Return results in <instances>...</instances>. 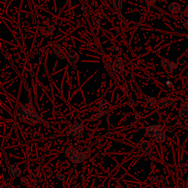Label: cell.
I'll return each mask as SVG.
<instances>
[{"instance_id":"d6986e66","label":"cell","mask_w":188,"mask_h":188,"mask_svg":"<svg viewBox=\"0 0 188 188\" xmlns=\"http://www.w3.org/2000/svg\"><path fill=\"white\" fill-rule=\"evenodd\" d=\"M104 112H102L101 111L99 110V111L96 112V113H95L91 116V118H90V121H97V120H99L100 118H101V117L104 116Z\"/></svg>"},{"instance_id":"cb8c5ba5","label":"cell","mask_w":188,"mask_h":188,"mask_svg":"<svg viewBox=\"0 0 188 188\" xmlns=\"http://www.w3.org/2000/svg\"><path fill=\"white\" fill-rule=\"evenodd\" d=\"M0 188H10V185L8 182H3L2 183Z\"/></svg>"},{"instance_id":"7c38bea8","label":"cell","mask_w":188,"mask_h":188,"mask_svg":"<svg viewBox=\"0 0 188 188\" xmlns=\"http://www.w3.org/2000/svg\"><path fill=\"white\" fill-rule=\"evenodd\" d=\"M98 108H99V110H100V111L105 113V112H108L110 110L111 105H110V104L105 99H103L99 102V105H98Z\"/></svg>"},{"instance_id":"4fadbf2b","label":"cell","mask_w":188,"mask_h":188,"mask_svg":"<svg viewBox=\"0 0 188 188\" xmlns=\"http://www.w3.org/2000/svg\"><path fill=\"white\" fill-rule=\"evenodd\" d=\"M162 67L163 68V69L168 73V77H170L171 75L172 74V72H173V68L172 67H171V62L168 59H166V58H162Z\"/></svg>"},{"instance_id":"9c48e42d","label":"cell","mask_w":188,"mask_h":188,"mask_svg":"<svg viewBox=\"0 0 188 188\" xmlns=\"http://www.w3.org/2000/svg\"><path fill=\"white\" fill-rule=\"evenodd\" d=\"M179 116L181 120H187L188 119V101H184L181 103V106L179 110Z\"/></svg>"},{"instance_id":"ba28073f","label":"cell","mask_w":188,"mask_h":188,"mask_svg":"<svg viewBox=\"0 0 188 188\" xmlns=\"http://www.w3.org/2000/svg\"><path fill=\"white\" fill-rule=\"evenodd\" d=\"M112 70L115 73L119 75H121L124 72V62L123 59L121 57L116 58L114 60L113 64H112Z\"/></svg>"},{"instance_id":"e0dca14e","label":"cell","mask_w":188,"mask_h":188,"mask_svg":"<svg viewBox=\"0 0 188 188\" xmlns=\"http://www.w3.org/2000/svg\"><path fill=\"white\" fill-rule=\"evenodd\" d=\"M41 177V173L38 170H34L31 173L30 178L32 181H38Z\"/></svg>"},{"instance_id":"7402d4cb","label":"cell","mask_w":188,"mask_h":188,"mask_svg":"<svg viewBox=\"0 0 188 188\" xmlns=\"http://www.w3.org/2000/svg\"><path fill=\"white\" fill-rule=\"evenodd\" d=\"M181 22L182 23L184 26L185 27L186 29H187L188 30V19H186L185 18H181Z\"/></svg>"},{"instance_id":"277c9868","label":"cell","mask_w":188,"mask_h":188,"mask_svg":"<svg viewBox=\"0 0 188 188\" xmlns=\"http://www.w3.org/2000/svg\"><path fill=\"white\" fill-rule=\"evenodd\" d=\"M40 30L41 34L46 37L51 36L54 34L55 30V26L54 23L50 20H46L43 22L42 24L40 26Z\"/></svg>"},{"instance_id":"8992f818","label":"cell","mask_w":188,"mask_h":188,"mask_svg":"<svg viewBox=\"0 0 188 188\" xmlns=\"http://www.w3.org/2000/svg\"><path fill=\"white\" fill-rule=\"evenodd\" d=\"M51 43V46L52 49H53L54 52H55V55H57L58 57L60 58V59H66V58H68L69 52H68L67 49L63 46H62L61 44H58V43Z\"/></svg>"},{"instance_id":"ffe728a7","label":"cell","mask_w":188,"mask_h":188,"mask_svg":"<svg viewBox=\"0 0 188 188\" xmlns=\"http://www.w3.org/2000/svg\"><path fill=\"white\" fill-rule=\"evenodd\" d=\"M156 103H157V101H156V98L153 97V96H150L149 99H148V104H149V105L154 106V105H156Z\"/></svg>"},{"instance_id":"30bf717a","label":"cell","mask_w":188,"mask_h":188,"mask_svg":"<svg viewBox=\"0 0 188 188\" xmlns=\"http://www.w3.org/2000/svg\"><path fill=\"white\" fill-rule=\"evenodd\" d=\"M68 62L71 66H74L77 63V62L79 60V55L77 52L75 51H71L68 54Z\"/></svg>"},{"instance_id":"3957f363","label":"cell","mask_w":188,"mask_h":188,"mask_svg":"<svg viewBox=\"0 0 188 188\" xmlns=\"http://www.w3.org/2000/svg\"><path fill=\"white\" fill-rule=\"evenodd\" d=\"M84 131V124L81 122H77L67 131V135L73 139L79 138Z\"/></svg>"},{"instance_id":"4316f807","label":"cell","mask_w":188,"mask_h":188,"mask_svg":"<svg viewBox=\"0 0 188 188\" xmlns=\"http://www.w3.org/2000/svg\"><path fill=\"white\" fill-rule=\"evenodd\" d=\"M184 15H185V17H187L188 18V5H187V7H186L185 12H184Z\"/></svg>"},{"instance_id":"603a6c76","label":"cell","mask_w":188,"mask_h":188,"mask_svg":"<svg viewBox=\"0 0 188 188\" xmlns=\"http://www.w3.org/2000/svg\"><path fill=\"white\" fill-rule=\"evenodd\" d=\"M156 0H146V3L149 7H151V6L154 5V4L156 3Z\"/></svg>"},{"instance_id":"5bb4252c","label":"cell","mask_w":188,"mask_h":188,"mask_svg":"<svg viewBox=\"0 0 188 188\" xmlns=\"http://www.w3.org/2000/svg\"><path fill=\"white\" fill-rule=\"evenodd\" d=\"M140 149L143 151L144 153L146 154H149L151 152V146H150V143L147 141H143L140 143Z\"/></svg>"},{"instance_id":"8fae6325","label":"cell","mask_w":188,"mask_h":188,"mask_svg":"<svg viewBox=\"0 0 188 188\" xmlns=\"http://www.w3.org/2000/svg\"><path fill=\"white\" fill-rule=\"evenodd\" d=\"M8 173H9L10 177H12V178H16V177L19 176L22 172H21L20 168H18V166H16V165H12V166H9Z\"/></svg>"},{"instance_id":"5b68a950","label":"cell","mask_w":188,"mask_h":188,"mask_svg":"<svg viewBox=\"0 0 188 188\" xmlns=\"http://www.w3.org/2000/svg\"><path fill=\"white\" fill-rule=\"evenodd\" d=\"M164 126L162 124H156V125H151V126L146 127L145 134V136L149 137H155L156 135H159L160 132H162L164 129Z\"/></svg>"},{"instance_id":"d4e9b609","label":"cell","mask_w":188,"mask_h":188,"mask_svg":"<svg viewBox=\"0 0 188 188\" xmlns=\"http://www.w3.org/2000/svg\"><path fill=\"white\" fill-rule=\"evenodd\" d=\"M171 67H172L173 70H176L178 68V64L175 62H171Z\"/></svg>"},{"instance_id":"9a60e30c","label":"cell","mask_w":188,"mask_h":188,"mask_svg":"<svg viewBox=\"0 0 188 188\" xmlns=\"http://www.w3.org/2000/svg\"><path fill=\"white\" fill-rule=\"evenodd\" d=\"M168 9L172 14H176L180 12L181 5L178 2H172L168 6Z\"/></svg>"},{"instance_id":"6da1fadb","label":"cell","mask_w":188,"mask_h":188,"mask_svg":"<svg viewBox=\"0 0 188 188\" xmlns=\"http://www.w3.org/2000/svg\"><path fill=\"white\" fill-rule=\"evenodd\" d=\"M16 115L22 121L30 125H35L37 123H46L44 121L41 120L32 104L18 106L16 109Z\"/></svg>"},{"instance_id":"f1b7e54d","label":"cell","mask_w":188,"mask_h":188,"mask_svg":"<svg viewBox=\"0 0 188 188\" xmlns=\"http://www.w3.org/2000/svg\"><path fill=\"white\" fill-rule=\"evenodd\" d=\"M186 123H187V124L188 125V119H187V120H186Z\"/></svg>"},{"instance_id":"ac0fdd59","label":"cell","mask_w":188,"mask_h":188,"mask_svg":"<svg viewBox=\"0 0 188 188\" xmlns=\"http://www.w3.org/2000/svg\"><path fill=\"white\" fill-rule=\"evenodd\" d=\"M166 134H165V132H163V131H162V132H160L159 135H157L155 137V141L157 142V143H162L166 141Z\"/></svg>"},{"instance_id":"52a82bcc","label":"cell","mask_w":188,"mask_h":188,"mask_svg":"<svg viewBox=\"0 0 188 188\" xmlns=\"http://www.w3.org/2000/svg\"><path fill=\"white\" fill-rule=\"evenodd\" d=\"M175 99L171 97H164L160 99L156 103V106L158 109H164V108L168 107V106L172 105L174 103Z\"/></svg>"},{"instance_id":"2e32d148","label":"cell","mask_w":188,"mask_h":188,"mask_svg":"<svg viewBox=\"0 0 188 188\" xmlns=\"http://www.w3.org/2000/svg\"><path fill=\"white\" fill-rule=\"evenodd\" d=\"M113 7L116 11L118 12V15H121V10L122 9L123 0H112Z\"/></svg>"},{"instance_id":"44dd1931","label":"cell","mask_w":188,"mask_h":188,"mask_svg":"<svg viewBox=\"0 0 188 188\" xmlns=\"http://www.w3.org/2000/svg\"><path fill=\"white\" fill-rule=\"evenodd\" d=\"M21 182H22L23 185L28 186L29 184H30V181H29V179L27 178V177H22V178L21 179Z\"/></svg>"},{"instance_id":"484cf974","label":"cell","mask_w":188,"mask_h":188,"mask_svg":"<svg viewBox=\"0 0 188 188\" xmlns=\"http://www.w3.org/2000/svg\"><path fill=\"white\" fill-rule=\"evenodd\" d=\"M57 178L59 179V180H63L65 179V175L62 174V173H58L57 175Z\"/></svg>"},{"instance_id":"7a4b0ae2","label":"cell","mask_w":188,"mask_h":188,"mask_svg":"<svg viewBox=\"0 0 188 188\" xmlns=\"http://www.w3.org/2000/svg\"><path fill=\"white\" fill-rule=\"evenodd\" d=\"M66 155L68 156L71 162L73 163H81L84 162L87 158V154L85 152H79L74 148H68L66 150Z\"/></svg>"},{"instance_id":"83f0119b","label":"cell","mask_w":188,"mask_h":188,"mask_svg":"<svg viewBox=\"0 0 188 188\" xmlns=\"http://www.w3.org/2000/svg\"><path fill=\"white\" fill-rule=\"evenodd\" d=\"M166 83H167V85H168V86H169V87H171V86H172V84H171V82H169V81H168V82H167Z\"/></svg>"}]
</instances>
